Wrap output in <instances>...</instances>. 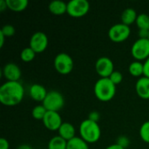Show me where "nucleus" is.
Masks as SVG:
<instances>
[{
	"instance_id": "obj_1",
	"label": "nucleus",
	"mask_w": 149,
	"mask_h": 149,
	"mask_svg": "<svg viewBox=\"0 0 149 149\" xmlns=\"http://www.w3.org/2000/svg\"><path fill=\"white\" fill-rule=\"evenodd\" d=\"M24 89L19 81H6L0 86V102L8 107L18 105L24 99Z\"/></svg>"
},
{
	"instance_id": "obj_2",
	"label": "nucleus",
	"mask_w": 149,
	"mask_h": 149,
	"mask_svg": "<svg viewBox=\"0 0 149 149\" xmlns=\"http://www.w3.org/2000/svg\"><path fill=\"white\" fill-rule=\"evenodd\" d=\"M93 92L98 100L107 102L114 97L116 93V85H114L109 78H100L95 82Z\"/></svg>"
},
{
	"instance_id": "obj_3",
	"label": "nucleus",
	"mask_w": 149,
	"mask_h": 149,
	"mask_svg": "<svg viewBox=\"0 0 149 149\" xmlns=\"http://www.w3.org/2000/svg\"><path fill=\"white\" fill-rule=\"evenodd\" d=\"M79 134L80 137L87 143H95L100 138L101 130L98 122L86 119L79 125Z\"/></svg>"
},
{
	"instance_id": "obj_4",
	"label": "nucleus",
	"mask_w": 149,
	"mask_h": 149,
	"mask_svg": "<svg viewBox=\"0 0 149 149\" xmlns=\"http://www.w3.org/2000/svg\"><path fill=\"white\" fill-rule=\"evenodd\" d=\"M43 106L47 111L58 112L63 108L65 105V99L61 93L56 90H51L47 93L46 97L42 102Z\"/></svg>"
},
{
	"instance_id": "obj_5",
	"label": "nucleus",
	"mask_w": 149,
	"mask_h": 149,
	"mask_svg": "<svg viewBox=\"0 0 149 149\" xmlns=\"http://www.w3.org/2000/svg\"><path fill=\"white\" fill-rule=\"evenodd\" d=\"M130 33H131V29L129 25H127L123 23L115 24L112 25L108 30L109 38L115 43L125 41L126 39H127Z\"/></svg>"
},
{
	"instance_id": "obj_6",
	"label": "nucleus",
	"mask_w": 149,
	"mask_h": 149,
	"mask_svg": "<svg viewBox=\"0 0 149 149\" xmlns=\"http://www.w3.org/2000/svg\"><path fill=\"white\" fill-rule=\"evenodd\" d=\"M54 67L61 74H68L72 71L73 60L72 57L65 52H60L54 58Z\"/></svg>"
},
{
	"instance_id": "obj_7",
	"label": "nucleus",
	"mask_w": 149,
	"mask_h": 149,
	"mask_svg": "<svg viewBox=\"0 0 149 149\" xmlns=\"http://www.w3.org/2000/svg\"><path fill=\"white\" fill-rule=\"evenodd\" d=\"M132 56L138 61L146 60L149 57V38H138L132 45Z\"/></svg>"
},
{
	"instance_id": "obj_8",
	"label": "nucleus",
	"mask_w": 149,
	"mask_h": 149,
	"mask_svg": "<svg viewBox=\"0 0 149 149\" xmlns=\"http://www.w3.org/2000/svg\"><path fill=\"white\" fill-rule=\"evenodd\" d=\"M90 9L87 0H70L67 3V13L73 17L85 16Z\"/></svg>"
},
{
	"instance_id": "obj_9",
	"label": "nucleus",
	"mask_w": 149,
	"mask_h": 149,
	"mask_svg": "<svg viewBox=\"0 0 149 149\" xmlns=\"http://www.w3.org/2000/svg\"><path fill=\"white\" fill-rule=\"evenodd\" d=\"M95 70L101 78H109L114 71L113 62L110 58L102 56L97 59L95 63Z\"/></svg>"
},
{
	"instance_id": "obj_10",
	"label": "nucleus",
	"mask_w": 149,
	"mask_h": 149,
	"mask_svg": "<svg viewBox=\"0 0 149 149\" xmlns=\"http://www.w3.org/2000/svg\"><path fill=\"white\" fill-rule=\"evenodd\" d=\"M48 45V37L43 31H37L33 33L30 39V47L36 52H44Z\"/></svg>"
},
{
	"instance_id": "obj_11",
	"label": "nucleus",
	"mask_w": 149,
	"mask_h": 149,
	"mask_svg": "<svg viewBox=\"0 0 149 149\" xmlns=\"http://www.w3.org/2000/svg\"><path fill=\"white\" fill-rule=\"evenodd\" d=\"M43 123L47 129L51 131H55L59 129L63 121L60 114L58 112L47 111L43 119Z\"/></svg>"
},
{
	"instance_id": "obj_12",
	"label": "nucleus",
	"mask_w": 149,
	"mask_h": 149,
	"mask_svg": "<svg viewBox=\"0 0 149 149\" xmlns=\"http://www.w3.org/2000/svg\"><path fill=\"white\" fill-rule=\"evenodd\" d=\"M2 72L7 81H18L22 75L20 67L12 62L5 64Z\"/></svg>"
},
{
	"instance_id": "obj_13",
	"label": "nucleus",
	"mask_w": 149,
	"mask_h": 149,
	"mask_svg": "<svg viewBox=\"0 0 149 149\" xmlns=\"http://www.w3.org/2000/svg\"><path fill=\"white\" fill-rule=\"evenodd\" d=\"M135 90L140 98L144 100L149 99V78L140 77L135 84Z\"/></svg>"
},
{
	"instance_id": "obj_14",
	"label": "nucleus",
	"mask_w": 149,
	"mask_h": 149,
	"mask_svg": "<svg viewBox=\"0 0 149 149\" xmlns=\"http://www.w3.org/2000/svg\"><path fill=\"white\" fill-rule=\"evenodd\" d=\"M47 91L45 87L40 84H32L29 89V94L31 98L36 101H44L47 95Z\"/></svg>"
},
{
	"instance_id": "obj_15",
	"label": "nucleus",
	"mask_w": 149,
	"mask_h": 149,
	"mask_svg": "<svg viewBox=\"0 0 149 149\" xmlns=\"http://www.w3.org/2000/svg\"><path fill=\"white\" fill-rule=\"evenodd\" d=\"M58 131V135L67 141L75 137V133H76L75 127L72 124L69 122H63Z\"/></svg>"
},
{
	"instance_id": "obj_16",
	"label": "nucleus",
	"mask_w": 149,
	"mask_h": 149,
	"mask_svg": "<svg viewBox=\"0 0 149 149\" xmlns=\"http://www.w3.org/2000/svg\"><path fill=\"white\" fill-rule=\"evenodd\" d=\"M49 10L54 15H62L67 12V3L62 0H53L48 5Z\"/></svg>"
},
{
	"instance_id": "obj_17",
	"label": "nucleus",
	"mask_w": 149,
	"mask_h": 149,
	"mask_svg": "<svg viewBox=\"0 0 149 149\" xmlns=\"http://www.w3.org/2000/svg\"><path fill=\"white\" fill-rule=\"evenodd\" d=\"M138 14L136 12V10L133 8H127L123 10L122 14H121V23L127 24V25H130L133 23L136 22Z\"/></svg>"
},
{
	"instance_id": "obj_18",
	"label": "nucleus",
	"mask_w": 149,
	"mask_h": 149,
	"mask_svg": "<svg viewBox=\"0 0 149 149\" xmlns=\"http://www.w3.org/2000/svg\"><path fill=\"white\" fill-rule=\"evenodd\" d=\"M66 149H89V147L88 143L85 141L81 137L75 136L67 141Z\"/></svg>"
},
{
	"instance_id": "obj_19",
	"label": "nucleus",
	"mask_w": 149,
	"mask_h": 149,
	"mask_svg": "<svg viewBox=\"0 0 149 149\" xmlns=\"http://www.w3.org/2000/svg\"><path fill=\"white\" fill-rule=\"evenodd\" d=\"M66 147L67 141L59 135L52 137L48 142V149H66Z\"/></svg>"
},
{
	"instance_id": "obj_20",
	"label": "nucleus",
	"mask_w": 149,
	"mask_h": 149,
	"mask_svg": "<svg viewBox=\"0 0 149 149\" xmlns=\"http://www.w3.org/2000/svg\"><path fill=\"white\" fill-rule=\"evenodd\" d=\"M6 3L9 9L14 11H21L24 10L29 2L28 0H6Z\"/></svg>"
},
{
	"instance_id": "obj_21",
	"label": "nucleus",
	"mask_w": 149,
	"mask_h": 149,
	"mask_svg": "<svg viewBox=\"0 0 149 149\" xmlns=\"http://www.w3.org/2000/svg\"><path fill=\"white\" fill-rule=\"evenodd\" d=\"M128 71L131 75L134 77H140L143 74L144 72V65L141 61L135 60L130 63L128 66Z\"/></svg>"
},
{
	"instance_id": "obj_22",
	"label": "nucleus",
	"mask_w": 149,
	"mask_h": 149,
	"mask_svg": "<svg viewBox=\"0 0 149 149\" xmlns=\"http://www.w3.org/2000/svg\"><path fill=\"white\" fill-rule=\"evenodd\" d=\"M136 24L139 30H148L149 31V16L146 13H141L138 15L136 19Z\"/></svg>"
},
{
	"instance_id": "obj_23",
	"label": "nucleus",
	"mask_w": 149,
	"mask_h": 149,
	"mask_svg": "<svg viewBox=\"0 0 149 149\" xmlns=\"http://www.w3.org/2000/svg\"><path fill=\"white\" fill-rule=\"evenodd\" d=\"M46 112H47V110L43 105H38L33 107V109L31 111V115L35 120H43Z\"/></svg>"
},
{
	"instance_id": "obj_24",
	"label": "nucleus",
	"mask_w": 149,
	"mask_h": 149,
	"mask_svg": "<svg viewBox=\"0 0 149 149\" xmlns=\"http://www.w3.org/2000/svg\"><path fill=\"white\" fill-rule=\"evenodd\" d=\"M36 56V52L29 46V47H25L22 50L21 53H20V58L24 62H30L32 59H34Z\"/></svg>"
},
{
	"instance_id": "obj_25",
	"label": "nucleus",
	"mask_w": 149,
	"mask_h": 149,
	"mask_svg": "<svg viewBox=\"0 0 149 149\" xmlns=\"http://www.w3.org/2000/svg\"><path fill=\"white\" fill-rule=\"evenodd\" d=\"M140 136L141 140L149 143V120L145 121L140 127Z\"/></svg>"
},
{
	"instance_id": "obj_26",
	"label": "nucleus",
	"mask_w": 149,
	"mask_h": 149,
	"mask_svg": "<svg viewBox=\"0 0 149 149\" xmlns=\"http://www.w3.org/2000/svg\"><path fill=\"white\" fill-rule=\"evenodd\" d=\"M0 31H2V33L5 36V37H11L14 35L15 33V28L13 25L11 24H4Z\"/></svg>"
},
{
	"instance_id": "obj_27",
	"label": "nucleus",
	"mask_w": 149,
	"mask_h": 149,
	"mask_svg": "<svg viewBox=\"0 0 149 149\" xmlns=\"http://www.w3.org/2000/svg\"><path fill=\"white\" fill-rule=\"evenodd\" d=\"M109 79L113 81V83L114 85H118L120 84L122 79H123V75L119 71H113V72L110 75Z\"/></svg>"
},
{
	"instance_id": "obj_28",
	"label": "nucleus",
	"mask_w": 149,
	"mask_h": 149,
	"mask_svg": "<svg viewBox=\"0 0 149 149\" xmlns=\"http://www.w3.org/2000/svg\"><path fill=\"white\" fill-rule=\"evenodd\" d=\"M116 144L120 145V147H122L123 148H127L129 145H130V140L128 139V137L127 136H120L117 139V142Z\"/></svg>"
},
{
	"instance_id": "obj_29",
	"label": "nucleus",
	"mask_w": 149,
	"mask_h": 149,
	"mask_svg": "<svg viewBox=\"0 0 149 149\" xmlns=\"http://www.w3.org/2000/svg\"><path fill=\"white\" fill-rule=\"evenodd\" d=\"M100 117V113H99L97 111H93V112H91V113H89V115H88V119L91 120H93V121H95V122H98V121H99Z\"/></svg>"
},
{
	"instance_id": "obj_30",
	"label": "nucleus",
	"mask_w": 149,
	"mask_h": 149,
	"mask_svg": "<svg viewBox=\"0 0 149 149\" xmlns=\"http://www.w3.org/2000/svg\"><path fill=\"white\" fill-rule=\"evenodd\" d=\"M144 65V72H143V75L149 78V57L145 60V62L143 63Z\"/></svg>"
},
{
	"instance_id": "obj_31",
	"label": "nucleus",
	"mask_w": 149,
	"mask_h": 149,
	"mask_svg": "<svg viewBox=\"0 0 149 149\" xmlns=\"http://www.w3.org/2000/svg\"><path fill=\"white\" fill-rule=\"evenodd\" d=\"M139 35V38H148L149 31L148 30H139L138 32Z\"/></svg>"
},
{
	"instance_id": "obj_32",
	"label": "nucleus",
	"mask_w": 149,
	"mask_h": 149,
	"mask_svg": "<svg viewBox=\"0 0 149 149\" xmlns=\"http://www.w3.org/2000/svg\"><path fill=\"white\" fill-rule=\"evenodd\" d=\"M9 142L5 138L0 139V149H9Z\"/></svg>"
},
{
	"instance_id": "obj_33",
	"label": "nucleus",
	"mask_w": 149,
	"mask_h": 149,
	"mask_svg": "<svg viewBox=\"0 0 149 149\" xmlns=\"http://www.w3.org/2000/svg\"><path fill=\"white\" fill-rule=\"evenodd\" d=\"M7 7L6 0H0V10H4Z\"/></svg>"
},
{
	"instance_id": "obj_34",
	"label": "nucleus",
	"mask_w": 149,
	"mask_h": 149,
	"mask_svg": "<svg viewBox=\"0 0 149 149\" xmlns=\"http://www.w3.org/2000/svg\"><path fill=\"white\" fill-rule=\"evenodd\" d=\"M105 149H125L123 148L122 147H120V145H118V144H113V145H110V146H108V147H107Z\"/></svg>"
},
{
	"instance_id": "obj_35",
	"label": "nucleus",
	"mask_w": 149,
	"mask_h": 149,
	"mask_svg": "<svg viewBox=\"0 0 149 149\" xmlns=\"http://www.w3.org/2000/svg\"><path fill=\"white\" fill-rule=\"evenodd\" d=\"M17 149H33V148L28 144H22V145H19Z\"/></svg>"
},
{
	"instance_id": "obj_36",
	"label": "nucleus",
	"mask_w": 149,
	"mask_h": 149,
	"mask_svg": "<svg viewBox=\"0 0 149 149\" xmlns=\"http://www.w3.org/2000/svg\"><path fill=\"white\" fill-rule=\"evenodd\" d=\"M4 38H5V36L2 33V31H0V47H3V43H4Z\"/></svg>"
},
{
	"instance_id": "obj_37",
	"label": "nucleus",
	"mask_w": 149,
	"mask_h": 149,
	"mask_svg": "<svg viewBox=\"0 0 149 149\" xmlns=\"http://www.w3.org/2000/svg\"><path fill=\"white\" fill-rule=\"evenodd\" d=\"M148 38H149V35H148Z\"/></svg>"
}]
</instances>
